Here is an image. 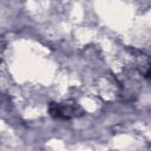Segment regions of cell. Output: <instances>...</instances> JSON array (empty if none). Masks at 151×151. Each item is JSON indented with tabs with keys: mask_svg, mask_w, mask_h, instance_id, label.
I'll return each instance as SVG.
<instances>
[{
	"mask_svg": "<svg viewBox=\"0 0 151 151\" xmlns=\"http://www.w3.org/2000/svg\"><path fill=\"white\" fill-rule=\"evenodd\" d=\"M50 114L58 119H71L83 114L81 107L74 101L51 103L48 106Z\"/></svg>",
	"mask_w": 151,
	"mask_h": 151,
	"instance_id": "cell-1",
	"label": "cell"
},
{
	"mask_svg": "<svg viewBox=\"0 0 151 151\" xmlns=\"http://www.w3.org/2000/svg\"><path fill=\"white\" fill-rule=\"evenodd\" d=\"M2 55H4V44L0 40V63L2 61Z\"/></svg>",
	"mask_w": 151,
	"mask_h": 151,
	"instance_id": "cell-2",
	"label": "cell"
}]
</instances>
